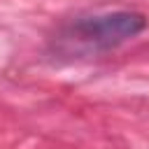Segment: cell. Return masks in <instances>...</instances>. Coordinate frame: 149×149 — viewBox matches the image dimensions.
<instances>
[{
	"label": "cell",
	"instance_id": "cell-1",
	"mask_svg": "<svg viewBox=\"0 0 149 149\" xmlns=\"http://www.w3.org/2000/svg\"><path fill=\"white\" fill-rule=\"evenodd\" d=\"M149 26L147 16L135 9H116L105 14H93L86 19L74 21L65 33L63 40L81 51H107L123 42H130Z\"/></svg>",
	"mask_w": 149,
	"mask_h": 149
}]
</instances>
